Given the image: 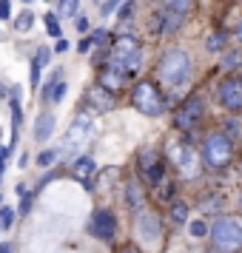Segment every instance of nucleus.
Masks as SVG:
<instances>
[{
	"mask_svg": "<svg viewBox=\"0 0 242 253\" xmlns=\"http://www.w3.org/2000/svg\"><path fill=\"white\" fill-rule=\"evenodd\" d=\"M157 74H160V83L165 88H180L183 83H188V77H191V57H188V51H183V48L162 51Z\"/></svg>",
	"mask_w": 242,
	"mask_h": 253,
	"instance_id": "f257e3e1",
	"label": "nucleus"
},
{
	"mask_svg": "<svg viewBox=\"0 0 242 253\" xmlns=\"http://www.w3.org/2000/svg\"><path fill=\"white\" fill-rule=\"evenodd\" d=\"M211 239L219 253H240L242 251V219L240 216H219L211 228Z\"/></svg>",
	"mask_w": 242,
	"mask_h": 253,
	"instance_id": "f03ea898",
	"label": "nucleus"
},
{
	"mask_svg": "<svg viewBox=\"0 0 242 253\" xmlns=\"http://www.w3.org/2000/svg\"><path fill=\"white\" fill-rule=\"evenodd\" d=\"M140 60H143V51H140V40L137 37H117L114 46H111V54H108V66L111 69H120L123 74H131V71L140 69Z\"/></svg>",
	"mask_w": 242,
	"mask_h": 253,
	"instance_id": "7ed1b4c3",
	"label": "nucleus"
},
{
	"mask_svg": "<svg viewBox=\"0 0 242 253\" xmlns=\"http://www.w3.org/2000/svg\"><path fill=\"white\" fill-rule=\"evenodd\" d=\"M131 103H134V108H137L140 114H145V117H160L162 111H165V100H162L160 88L151 80H140L137 85H134Z\"/></svg>",
	"mask_w": 242,
	"mask_h": 253,
	"instance_id": "20e7f679",
	"label": "nucleus"
},
{
	"mask_svg": "<svg viewBox=\"0 0 242 253\" xmlns=\"http://www.w3.org/2000/svg\"><path fill=\"white\" fill-rule=\"evenodd\" d=\"M231 160H234V142L222 131L208 134L205 145H202V162H205L208 168H225Z\"/></svg>",
	"mask_w": 242,
	"mask_h": 253,
	"instance_id": "39448f33",
	"label": "nucleus"
},
{
	"mask_svg": "<svg viewBox=\"0 0 242 253\" xmlns=\"http://www.w3.org/2000/svg\"><path fill=\"white\" fill-rule=\"evenodd\" d=\"M134 230H137V239L143 245H148V248H157L162 239L160 216L154 211H145V208H137V225H134Z\"/></svg>",
	"mask_w": 242,
	"mask_h": 253,
	"instance_id": "423d86ee",
	"label": "nucleus"
},
{
	"mask_svg": "<svg viewBox=\"0 0 242 253\" xmlns=\"http://www.w3.org/2000/svg\"><path fill=\"white\" fill-rule=\"evenodd\" d=\"M202 117H205V97L202 94H191L183 103V108L177 111V120L174 123H177L180 131H194Z\"/></svg>",
	"mask_w": 242,
	"mask_h": 253,
	"instance_id": "0eeeda50",
	"label": "nucleus"
},
{
	"mask_svg": "<svg viewBox=\"0 0 242 253\" xmlns=\"http://www.w3.org/2000/svg\"><path fill=\"white\" fill-rule=\"evenodd\" d=\"M92 139V120L86 114H77V120L71 123L69 134L63 139V151H69V154H80V148Z\"/></svg>",
	"mask_w": 242,
	"mask_h": 253,
	"instance_id": "6e6552de",
	"label": "nucleus"
},
{
	"mask_svg": "<svg viewBox=\"0 0 242 253\" xmlns=\"http://www.w3.org/2000/svg\"><path fill=\"white\" fill-rule=\"evenodd\" d=\"M217 100L228 111H242V77H225L217 88Z\"/></svg>",
	"mask_w": 242,
	"mask_h": 253,
	"instance_id": "1a4fd4ad",
	"label": "nucleus"
},
{
	"mask_svg": "<svg viewBox=\"0 0 242 253\" xmlns=\"http://www.w3.org/2000/svg\"><path fill=\"white\" fill-rule=\"evenodd\" d=\"M89 230H92V236H97V239L111 242V239L117 236V216H114V211H108V208H100V211H94Z\"/></svg>",
	"mask_w": 242,
	"mask_h": 253,
	"instance_id": "9d476101",
	"label": "nucleus"
},
{
	"mask_svg": "<svg viewBox=\"0 0 242 253\" xmlns=\"http://www.w3.org/2000/svg\"><path fill=\"white\" fill-rule=\"evenodd\" d=\"M140 171L148 179V185H157V188H160L162 179H165V165H162V160L157 157V151H143V154H140Z\"/></svg>",
	"mask_w": 242,
	"mask_h": 253,
	"instance_id": "9b49d317",
	"label": "nucleus"
},
{
	"mask_svg": "<svg viewBox=\"0 0 242 253\" xmlns=\"http://www.w3.org/2000/svg\"><path fill=\"white\" fill-rule=\"evenodd\" d=\"M86 103H89V108H94V111H111V108H114V94L105 91L103 85H94V88L86 91Z\"/></svg>",
	"mask_w": 242,
	"mask_h": 253,
	"instance_id": "f8f14e48",
	"label": "nucleus"
},
{
	"mask_svg": "<svg viewBox=\"0 0 242 253\" xmlns=\"http://www.w3.org/2000/svg\"><path fill=\"white\" fill-rule=\"evenodd\" d=\"M171 160L177 162L180 173H185V176H194V151L188 148V145H177V148L171 151Z\"/></svg>",
	"mask_w": 242,
	"mask_h": 253,
	"instance_id": "ddd939ff",
	"label": "nucleus"
},
{
	"mask_svg": "<svg viewBox=\"0 0 242 253\" xmlns=\"http://www.w3.org/2000/svg\"><path fill=\"white\" fill-rule=\"evenodd\" d=\"M54 128H57V120H54V114L43 111V114L35 120V139H37V142H46V139L54 134Z\"/></svg>",
	"mask_w": 242,
	"mask_h": 253,
	"instance_id": "4468645a",
	"label": "nucleus"
},
{
	"mask_svg": "<svg viewBox=\"0 0 242 253\" xmlns=\"http://www.w3.org/2000/svg\"><path fill=\"white\" fill-rule=\"evenodd\" d=\"M123 83H126V74H123V71H120V69H111V66H105V69L100 71V83H97V85H103L105 91H117Z\"/></svg>",
	"mask_w": 242,
	"mask_h": 253,
	"instance_id": "2eb2a0df",
	"label": "nucleus"
},
{
	"mask_svg": "<svg viewBox=\"0 0 242 253\" xmlns=\"http://www.w3.org/2000/svg\"><path fill=\"white\" fill-rule=\"evenodd\" d=\"M126 202H128L131 208H143V202H145L143 185H140L137 179H128V185H126Z\"/></svg>",
	"mask_w": 242,
	"mask_h": 253,
	"instance_id": "dca6fc26",
	"label": "nucleus"
},
{
	"mask_svg": "<svg viewBox=\"0 0 242 253\" xmlns=\"http://www.w3.org/2000/svg\"><path fill=\"white\" fill-rule=\"evenodd\" d=\"M71 173H74L77 179H89V176L94 173V160L92 157H77L74 165H71Z\"/></svg>",
	"mask_w": 242,
	"mask_h": 253,
	"instance_id": "f3484780",
	"label": "nucleus"
},
{
	"mask_svg": "<svg viewBox=\"0 0 242 253\" xmlns=\"http://www.w3.org/2000/svg\"><path fill=\"white\" fill-rule=\"evenodd\" d=\"M191 9H194V0H168V12L180 14V17H185Z\"/></svg>",
	"mask_w": 242,
	"mask_h": 253,
	"instance_id": "a211bd4d",
	"label": "nucleus"
},
{
	"mask_svg": "<svg viewBox=\"0 0 242 253\" xmlns=\"http://www.w3.org/2000/svg\"><path fill=\"white\" fill-rule=\"evenodd\" d=\"M77 6H80V0H60L57 17H74V14H77Z\"/></svg>",
	"mask_w": 242,
	"mask_h": 253,
	"instance_id": "6ab92c4d",
	"label": "nucleus"
},
{
	"mask_svg": "<svg viewBox=\"0 0 242 253\" xmlns=\"http://www.w3.org/2000/svg\"><path fill=\"white\" fill-rule=\"evenodd\" d=\"M32 26H35V14L32 12H20L14 17V29H17V32H29Z\"/></svg>",
	"mask_w": 242,
	"mask_h": 253,
	"instance_id": "aec40b11",
	"label": "nucleus"
},
{
	"mask_svg": "<svg viewBox=\"0 0 242 253\" xmlns=\"http://www.w3.org/2000/svg\"><path fill=\"white\" fill-rule=\"evenodd\" d=\"M14 219H17V211H12V208H0V228L3 230L12 228Z\"/></svg>",
	"mask_w": 242,
	"mask_h": 253,
	"instance_id": "412c9836",
	"label": "nucleus"
},
{
	"mask_svg": "<svg viewBox=\"0 0 242 253\" xmlns=\"http://www.w3.org/2000/svg\"><path fill=\"white\" fill-rule=\"evenodd\" d=\"M240 63H242V51H237V48H234V51H225V60H222V69H237Z\"/></svg>",
	"mask_w": 242,
	"mask_h": 253,
	"instance_id": "4be33fe9",
	"label": "nucleus"
},
{
	"mask_svg": "<svg viewBox=\"0 0 242 253\" xmlns=\"http://www.w3.org/2000/svg\"><path fill=\"white\" fill-rule=\"evenodd\" d=\"M188 230H191V236H194V239H202V236L208 233V222H205V219H196V222L188 225Z\"/></svg>",
	"mask_w": 242,
	"mask_h": 253,
	"instance_id": "5701e85b",
	"label": "nucleus"
},
{
	"mask_svg": "<svg viewBox=\"0 0 242 253\" xmlns=\"http://www.w3.org/2000/svg\"><path fill=\"white\" fill-rule=\"evenodd\" d=\"M171 219H174V222H180V225H183L185 219H188V205H185V202H177V205L171 208Z\"/></svg>",
	"mask_w": 242,
	"mask_h": 253,
	"instance_id": "b1692460",
	"label": "nucleus"
},
{
	"mask_svg": "<svg viewBox=\"0 0 242 253\" xmlns=\"http://www.w3.org/2000/svg\"><path fill=\"white\" fill-rule=\"evenodd\" d=\"M222 46H225V32H217V35H211V40H208V48H211V51H219Z\"/></svg>",
	"mask_w": 242,
	"mask_h": 253,
	"instance_id": "393cba45",
	"label": "nucleus"
},
{
	"mask_svg": "<svg viewBox=\"0 0 242 253\" xmlns=\"http://www.w3.org/2000/svg\"><path fill=\"white\" fill-rule=\"evenodd\" d=\"M46 29L51 37H60V23H57V14H46Z\"/></svg>",
	"mask_w": 242,
	"mask_h": 253,
	"instance_id": "a878e982",
	"label": "nucleus"
},
{
	"mask_svg": "<svg viewBox=\"0 0 242 253\" xmlns=\"http://www.w3.org/2000/svg\"><path fill=\"white\" fill-rule=\"evenodd\" d=\"M131 14H134V3H131V0L120 3V12H117V17H120V20H131Z\"/></svg>",
	"mask_w": 242,
	"mask_h": 253,
	"instance_id": "bb28decb",
	"label": "nucleus"
},
{
	"mask_svg": "<svg viewBox=\"0 0 242 253\" xmlns=\"http://www.w3.org/2000/svg\"><path fill=\"white\" fill-rule=\"evenodd\" d=\"M89 40H92V46H103L105 40H108V32H105V29H94Z\"/></svg>",
	"mask_w": 242,
	"mask_h": 253,
	"instance_id": "cd10ccee",
	"label": "nucleus"
},
{
	"mask_svg": "<svg viewBox=\"0 0 242 253\" xmlns=\"http://www.w3.org/2000/svg\"><path fill=\"white\" fill-rule=\"evenodd\" d=\"M57 160V151H43V154H40V157H37V165H43V168H46V165H51V162Z\"/></svg>",
	"mask_w": 242,
	"mask_h": 253,
	"instance_id": "c85d7f7f",
	"label": "nucleus"
},
{
	"mask_svg": "<svg viewBox=\"0 0 242 253\" xmlns=\"http://www.w3.org/2000/svg\"><path fill=\"white\" fill-rule=\"evenodd\" d=\"M120 3H123V0H105L103 9H100V12H103V17H108L111 12H117V9H120Z\"/></svg>",
	"mask_w": 242,
	"mask_h": 253,
	"instance_id": "c756f323",
	"label": "nucleus"
},
{
	"mask_svg": "<svg viewBox=\"0 0 242 253\" xmlns=\"http://www.w3.org/2000/svg\"><path fill=\"white\" fill-rule=\"evenodd\" d=\"M12 17V0H0V20Z\"/></svg>",
	"mask_w": 242,
	"mask_h": 253,
	"instance_id": "7c9ffc66",
	"label": "nucleus"
},
{
	"mask_svg": "<svg viewBox=\"0 0 242 253\" xmlns=\"http://www.w3.org/2000/svg\"><path fill=\"white\" fill-rule=\"evenodd\" d=\"M48 57H51V51H48L46 46L37 48V63H40V69H43V66H48Z\"/></svg>",
	"mask_w": 242,
	"mask_h": 253,
	"instance_id": "2f4dec72",
	"label": "nucleus"
},
{
	"mask_svg": "<svg viewBox=\"0 0 242 253\" xmlns=\"http://www.w3.org/2000/svg\"><path fill=\"white\" fill-rule=\"evenodd\" d=\"M29 77H32V88H37V85H40V63H32V74H29Z\"/></svg>",
	"mask_w": 242,
	"mask_h": 253,
	"instance_id": "473e14b6",
	"label": "nucleus"
},
{
	"mask_svg": "<svg viewBox=\"0 0 242 253\" xmlns=\"http://www.w3.org/2000/svg\"><path fill=\"white\" fill-rule=\"evenodd\" d=\"M77 20H74V26H77V32H89V17H83V14H74Z\"/></svg>",
	"mask_w": 242,
	"mask_h": 253,
	"instance_id": "72a5a7b5",
	"label": "nucleus"
},
{
	"mask_svg": "<svg viewBox=\"0 0 242 253\" xmlns=\"http://www.w3.org/2000/svg\"><path fill=\"white\" fill-rule=\"evenodd\" d=\"M32 199H35V196H32V194H26V191H23V202H20V213H29V208H32Z\"/></svg>",
	"mask_w": 242,
	"mask_h": 253,
	"instance_id": "f704fd0d",
	"label": "nucleus"
},
{
	"mask_svg": "<svg viewBox=\"0 0 242 253\" xmlns=\"http://www.w3.org/2000/svg\"><path fill=\"white\" fill-rule=\"evenodd\" d=\"M89 48H92V40H89V37H86V40H80V43H77V51H83V54H86Z\"/></svg>",
	"mask_w": 242,
	"mask_h": 253,
	"instance_id": "c9c22d12",
	"label": "nucleus"
},
{
	"mask_svg": "<svg viewBox=\"0 0 242 253\" xmlns=\"http://www.w3.org/2000/svg\"><path fill=\"white\" fill-rule=\"evenodd\" d=\"M9 160V148H0V173H3V162Z\"/></svg>",
	"mask_w": 242,
	"mask_h": 253,
	"instance_id": "e433bc0d",
	"label": "nucleus"
},
{
	"mask_svg": "<svg viewBox=\"0 0 242 253\" xmlns=\"http://www.w3.org/2000/svg\"><path fill=\"white\" fill-rule=\"evenodd\" d=\"M0 253H14L12 242H3V245H0Z\"/></svg>",
	"mask_w": 242,
	"mask_h": 253,
	"instance_id": "4c0bfd02",
	"label": "nucleus"
},
{
	"mask_svg": "<svg viewBox=\"0 0 242 253\" xmlns=\"http://www.w3.org/2000/svg\"><path fill=\"white\" fill-rule=\"evenodd\" d=\"M66 48H69V43H66V40H60V37H57V51H66Z\"/></svg>",
	"mask_w": 242,
	"mask_h": 253,
	"instance_id": "58836bf2",
	"label": "nucleus"
},
{
	"mask_svg": "<svg viewBox=\"0 0 242 253\" xmlns=\"http://www.w3.org/2000/svg\"><path fill=\"white\" fill-rule=\"evenodd\" d=\"M120 253H140V251H137V248H123Z\"/></svg>",
	"mask_w": 242,
	"mask_h": 253,
	"instance_id": "ea45409f",
	"label": "nucleus"
},
{
	"mask_svg": "<svg viewBox=\"0 0 242 253\" xmlns=\"http://www.w3.org/2000/svg\"><path fill=\"white\" fill-rule=\"evenodd\" d=\"M237 40L242 43V20H240V29H237Z\"/></svg>",
	"mask_w": 242,
	"mask_h": 253,
	"instance_id": "a19ab883",
	"label": "nucleus"
},
{
	"mask_svg": "<svg viewBox=\"0 0 242 253\" xmlns=\"http://www.w3.org/2000/svg\"><path fill=\"white\" fill-rule=\"evenodd\" d=\"M3 94H6V88H3V83H0V97H3Z\"/></svg>",
	"mask_w": 242,
	"mask_h": 253,
	"instance_id": "79ce46f5",
	"label": "nucleus"
},
{
	"mask_svg": "<svg viewBox=\"0 0 242 253\" xmlns=\"http://www.w3.org/2000/svg\"><path fill=\"white\" fill-rule=\"evenodd\" d=\"M240 208H242V194H240Z\"/></svg>",
	"mask_w": 242,
	"mask_h": 253,
	"instance_id": "37998d69",
	"label": "nucleus"
},
{
	"mask_svg": "<svg viewBox=\"0 0 242 253\" xmlns=\"http://www.w3.org/2000/svg\"><path fill=\"white\" fill-rule=\"evenodd\" d=\"M26 3H29V0H26Z\"/></svg>",
	"mask_w": 242,
	"mask_h": 253,
	"instance_id": "c03bdc74",
	"label": "nucleus"
}]
</instances>
